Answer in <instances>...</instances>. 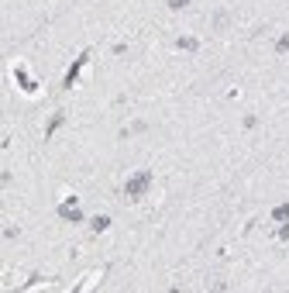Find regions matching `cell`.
I'll return each instance as SVG.
<instances>
[{
  "instance_id": "cell-1",
  "label": "cell",
  "mask_w": 289,
  "mask_h": 293,
  "mask_svg": "<svg viewBox=\"0 0 289 293\" xmlns=\"http://www.w3.org/2000/svg\"><path fill=\"white\" fill-rule=\"evenodd\" d=\"M155 183V172L152 169H141L138 176H131L128 183H124V197H131V200H141L144 193H148V187Z\"/></svg>"
},
{
  "instance_id": "cell-2",
  "label": "cell",
  "mask_w": 289,
  "mask_h": 293,
  "mask_svg": "<svg viewBox=\"0 0 289 293\" xmlns=\"http://www.w3.org/2000/svg\"><path fill=\"white\" fill-rule=\"evenodd\" d=\"M86 62H90V49H86V52H80V59L69 66V72H65V90L76 86V80H80V72H83V66H86Z\"/></svg>"
},
{
  "instance_id": "cell-3",
  "label": "cell",
  "mask_w": 289,
  "mask_h": 293,
  "mask_svg": "<svg viewBox=\"0 0 289 293\" xmlns=\"http://www.w3.org/2000/svg\"><path fill=\"white\" fill-rule=\"evenodd\" d=\"M59 217H62V221H72V224L83 221V214H80V207H76V197H65V204L59 207Z\"/></svg>"
},
{
  "instance_id": "cell-4",
  "label": "cell",
  "mask_w": 289,
  "mask_h": 293,
  "mask_svg": "<svg viewBox=\"0 0 289 293\" xmlns=\"http://www.w3.org/2000/svg\"><path fill=\"white\" fill-rule=\"evenodd\" d=\"M14 80H17V86H21V90H24V93H34V90H38V83H34V80H31V76H28V69H24V66H21V62H17V66H14Z\"/></svg>"
},
{
  "instance_id": "cell-5",
  "label": "cell",
  "mask_w": 289,
  "mask_h": 293,
  "mask_svg": "<svg viewBox=\"0 0 289 293\" xmlns=\"http://www.w3.org/2000/svg\"><path fill=\"white\" fill-rule=\"evenodd\" d=\"M62 124H65V114H62V111H55V114H52V121L45 124V138H52V135H55Z\"/></svg>"
},
{
  "instance_id": "cell-6",
  "label": "cell",
  "mask_w": 289,
  "mask_h": 293,
  "mask_svg": "<svg viewBox=\"0 0 289 293\" xmlns=\"http://www.w3.org/2000/svg\"><path fill=\"white\" fill-rule=\"evenodd\" d=\"M144 128H148V124H144V121H134V124H124V128H121V138H131V135H141Z\"/></svg>"
},
{
  "instance_id": "cell-7",
  "label": "cell",
  "mask_w": 289,
  "mask_h": 293,
  "mask_svg": "<svg viewBox=\"0 0 289 293\" xmlns=\"http://www.w3.org/2000/svg\"><path fill=\"white\" fill-rule=\"evenodd\" d=\"M176 49H183V52H196V49H200V42H196V38H190V34H183V38L176 42Z\"/></svg>"
},
{
  "instance_id": "cell-8",
  "label": "cell",
  "mask_w": 289,
  "mask_h": 293,
  "mask_svg": "<svg viewBox=\"0 0 289 293\" xmlns=\"http://www.w3.org/2000/svg\"><path fill=\"white\" fill-rule=\"evenodd\" d=\"M90 228H93L96 235H100V231H107V228H111V217H107V214H96V217H93V224H90Z\"/></svg>"
},
{
  "instance_id": "cell-9",
  "label": "cell",
  "mask_w": 289,
  "mask_h": 293,
  "mask_svg": "<svg viewBox=\"0 0 289 293\" xmlns=\"http://www.w3.org/2000/svg\"><path fill=\"white\" fill-rule=\"evenodd\" d=\"M227 21H231V14H227V11H217V14H213V31H224V28H227Z\"/></svg>"
},
{
  "instance_id": "cell-10",
  "label": "cell",
  "mask_w": 289,
  "mask_h": 293,
  "mask_svg": "<svg viewBox=\"0 0 289 293\" xmlns=\"http://www.w3.org/2000/svg\"><path fill=\"white\" fill-rule=\"evenodd\" d=\"M272 217H275V221H282V224H286V221H289V204H279V207L272 210Z\"/></svg>"
},
{
  "instance_id": "cell-11",
  "label": "cell",
  "mask_w": 289,
  "mask_h": 293,
  "mask_svg": "<svg viewBox=\"0 0 289 293\" xmlns=\"http://www.w3.org/2000/svg\"><path fill=\"white\" fill-rule=\"evenodd\" d=\"M275 52H279V55H282V52H289V31L282 34V38H279V42H275Z\"/></svg>"
},
{
  "instance_id": "cell-12",
  "label": "cell",
  "mask_w": 289,
  "mask_h": 293,
  "mask_svg": "<svg viewBox=\"0 0 289 293\" xmlns=\"http://www.w3.org/2000/svg\"><path fill=\"white\" fill-rule=\"evenodd\" d=\"M186 4H190V0H165V7H169V11H183Z\"/></svg>"
},
{
  "instance_id": "cell-13",
  "label": "cell",
  "mask_w": 289,
  "mask_h": 293,
  "mask_svg": "<svg viewBox=\"0 0 289 293\" xmlns=\"http://www.w3.org/2000/svg\"><path fill=\"white\" fill-rule=\"evenodd\" d=\"M279 238H282V241H289V224H282V228H279Z\"/></svg>"
}]
</instances>
